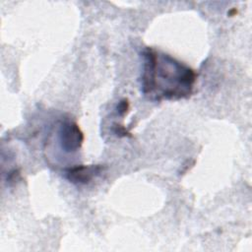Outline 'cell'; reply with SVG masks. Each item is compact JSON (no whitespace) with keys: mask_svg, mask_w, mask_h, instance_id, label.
<instances>
[{"mask_svg":"<svg viewBox=\"0 0 252 252\" xmlns=\"http://www.w3.org/2000/svg\"><path fill=\"white\" fill-rule=\"evenodd\" d=\"M142 57L141 91L149 100H178L192 94L197 80L192 68L153 47H146Z\"/></svg>","mask_w":252,"mask_h":252,"instance_id":"cell-1","label":"cell"},{"mask_svg":"<svg viewBox=\"0 0 252 252\" xmlns=\"http://www.w3.org/2000/svg\"><path fill=\"white\" fill-rule=\"evenodd\" d=\"M59 141L63 151L74 153L81 148L84 142V134L76 122L67 120L60 126Z\"/></svg>","mask_w":252,"mask_h":252,"instance_id":"cell-2","label":"cell"},{"mask_svg":"<svg viewBox=\"0 0 252 252\" xmlns=\"http://www.w3.org/2000/svg\"><path fill=\"white\" fill-rule=\"evenodd\" d=\"M103 171L100 164L75 165L65 170V177L74 184H88Z\"/></svg>","mask_w":252,"mask_h":252,"instance_id":"cell-3","label":"cell"},{"mask_svg":"<svg viewBox=\"0 0 252 252\" xmlns=\"http://www.w3.org/2000/svg\"><path fill=\"white\" fill-rule=\"evenodd\" d=\"M128 109H129V102L126 98H123L122 100L119 101L117 105V112L120 115H125L128 112Z\"/></svg>","mask_w":252,"mask_h":252,"instance_id":"cell-4","label":"cell"}]
</instances>
